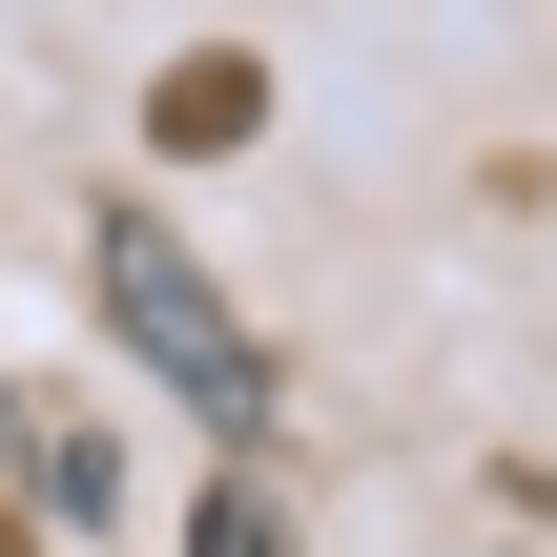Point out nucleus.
<instances>
[{
    "label": "nucleus",
    "instance_id": "nucleus-1",
    "mask_svg": "<svg viewBox=\"0 0 557 557\" xmlns=\"http://www.w3.org/2000/svg\"><path fill=\"white\" fill-rule=\"evenodd\" d=\"M83 269H103V331H124V351L165 372V413H207L227 455H269V413H289V393H269V351H248V310H227V289L186 269V227H145V207H103V248H83Z\"/></svg>",
    "mask_w": 557,
    "mask_h": 557
},
{
    "label": "nucleus",
    "instance_id": "nucleus-2",
    "mask_svg": "<svg viewBox=\"0 0 557 557\" xmlns=\"http://www.w3.org/2000/svg\"><path fill=\"white\" fill-rule=\"evenodd\" d=\"M186 557H289V517H269V496H207V537Z\"/></svg>",
    "mask_w": 557,
    "mask_h": 557
},
{
    "label": "nucleus",
    "instance_id": "nucleus-3",
    "mask_svg": "<svg viewBox=\"0 0 557 557\" xmlns=\"http://www.w3.org/2000/svg\"><path fill=\"white\" fill-rule=\"evenodd\" d=\"M0 557H21V537H0Z\"/></svg>",
    "mask_w": 557,
    "mask_h": 557
}]
</instances>
